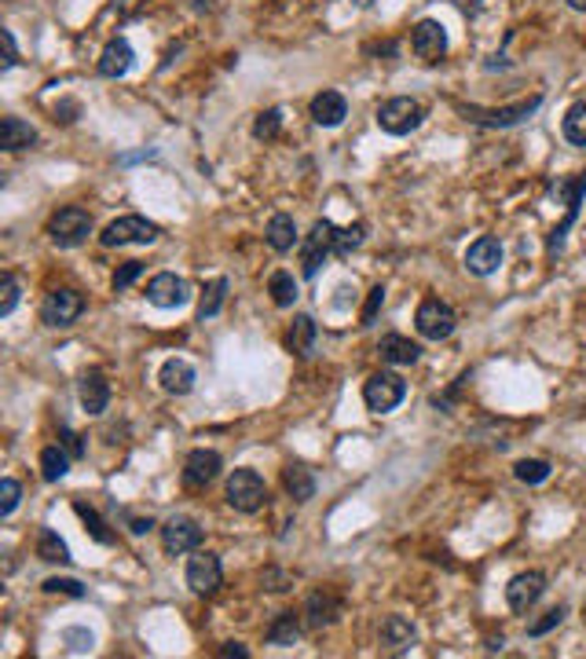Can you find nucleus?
<instances>
[{"mask_svg": "<svg viewBox=\"0 0 586 659\" xmlns=\"http://www.w3.org/2000/svg\"><path fill=\"white\" fill-rule=\"evenodd\" d=\"M298 637H301V619H298V612H278V619H275L271 630H267V644L289 648V644H298Z\"/></svg>", "mask_w": 586, "mask_h": 659, "instance_id": "29", "label": "nucleus"}, {"mask_svg": "<svg viewBox=\"0 0 586 659\" xmlns=\"http://www.w3.org/2000/svg\"><path fill=\"white\" fill-rule=\"evenodd\" d=\"M89 235H92V216L78 205H67L48 220V238L59 249H78L81 242H89Z\"/></svg>", "mask_w": 586, "mask_h": 659, "instance_id": "5", "label": "nucleus"}, {"mask_svg": "<svg viewBox=\"0 0 586 659\" xmlns=\"http://www.w3.org/2000/svg\"><path fill=\"white\" fill-rule=\"evenodd\" d=\"M267 293H271L275 308H293V300H298V278L289 271H275L267 278Z\"/></svg>", "mask_w": 586, "mask_h": 659, "instance_id": "32", "label": "nucleus"}, {"mask_svg": "<svg viewBox=\"0 0 586 659\" xmlns=\"http://www.w3.org/2000/svg\"><path fill=\"white\" fill-rule=\"evenodd\" d=\"M158 382H162V389H165L169 396H187V392L194 389V367H191L187 360L173 356V360H165V363H162Z\"/></svg>", "mask_w": 586, "mask_h": 659, "instance_id": "20", "label": "nucleus"}, {"mask_svg": "<svg viewBox=\"0 0 586 659\" xmlns=\"http://www.w3.org/2000/svg\"><path fill=\"white\" fill-rule=\"evenodd\" d=\"M568 8H575V12H586V0H568Z\"/></svg>", "mask_w": 586, "mask_h": 659, "instance_id": "52", "label": "nucleus"}, {"mask_svg": "<svg viewBox=\"0 0 586 659\" xmlns=\"http://www.w3.org/2000/svg\"><path fill=\"white\" fill-rule=\"evenodd\" d=\"M513 473H517L520 484H542V480H549V462H542V458H524V462L513 465Z\"/></svg>", "mask_w": 586, "mask_h": 659, "instance_id": "37", "label": "nucleus"}, {"mask_svg": "<svg viewBox=\"0 0 586 659\" xmlns=\"http://www.w3.org/2000/svg\"><path fill=\"white\" fill-rule=\"evenodd\" d=\"M41 590H45V593H63V597H85V586H81L78 579H56V575H52V579L41 582Z\"/></svg>", "mask_w": 586, "mask_h": 659, "instance_id": "42", "label": "nucleus"}, {"mask_svg": "<svg viewBox=\"0 0 586 659\" xmlns=\"http://www.w3.org/2000/svg\"><path fill=\"white\" fill-rule=\"evenodd\" d=\"M0 41H5V70H12V67L19 63V48H16V37H12V30H5V34H0Z\"/></svg>", "mask_w": 586, "mask_h": 659, "instance_id": "47", "label": "nucleus"}, {"mask_svg": "<svg viewBox=\"0 0 586 659\" xmlns=\"http://www.w3.org/2000/svg\"><path fill=\"white\" fill-rule=\"evenodd\" d=\"M282 484H286V495H289L293 502L316 498V476H312V469H305L301 462H289V465L282 469Z\"/></svg>", "mask_w": 586, "mask_h": 659, "instance_id": "24", "label": "nucleus"}, {"mask_svg": "<svg viewBox=\"0 0 586 659\" xmlns=\"http://www.w3.org/2000/svg\"><path fill=\"white\" fill-rule=\"evenodd\" d=\"M224 582V568H220V557L209 553V549H194V557L187 560V586L202 597L216 593Z\"/></svg>", "mask_w": 586, "mask_h": 659, "instance_id": "10", "label": "nucleus"}, {"mask_svg": "<svg viewBox=\"0 0 586 659\" xmlns=\"http://www.w3.org/2000/svg\"><path fill=\"white\" fill-rule=\"evenodd\" d=\"M382 304H385V286H374V289L367 293V308H363V315H360V326H374Z\"/></svg>", "mask_w": 586, "mask_h": 659, "instance_id": "44", "label": "nucleus"}, {"mask_svg": "<svg viewBox=\"0 0 586 659\" xmlns=\"http://www.w3.org/2000/svg\"><path fill=\"white\" fill-rule=\"evenodd\" d=\"M19 498H23L19 480H12V476L0 480V517H12V513H16V506H19Z\"/></svg>", "mask_w": 586, "mask_h": 659, "instance_id": "39", "label": "nucleus"}, {"mask_svg": "<svg viewBox=\"0 0 586 659\" xmlns=\"http://www.w3.org/2000/svg\"><path fill=\"white\" fill-rule=\"evenodd\" d=\"M147 300H151L154 308H183V304L191 300V286H187L180 275L162 271V275H154V278L147 282Z\"/></svg>", "mask_w": 586, "mask_h": 659, "instance_id": "13", "label": "nucleus"}, {"mask_svg": "<svg viewBox=\"0 0 586 659\" xmlns=\"http://www.w3.org/2000/svg\"><path fill=\"white\" fill-rule=\"evenodd\" d=\"M162 231H158V224L154 220H147V216H118V220H110L107 227H103V235H99V242L107 246V249H114V246H151L154 238H158Z\"/></svg>", "mask_w": 586, "mask_h": 659, "instance_id": "2", "label": "nucleus"}, {"mask_svg": "<svg viewBox=\"0 0 586 659\" xmlns=\"http://www.w3.org/2000/svg\"><path fill=\"white\" fill-rule=\"evenodd\" d=\"M539 107H542V96H531V99H520V103L498 107V110H484V107H466V103H458V110H462L469 121L487 125V129H509V125H520V121H528Z\"/></svg>", "mask_w": 586, "mask_h": 659, "instance_id": "6", "label": "nucleus"}, {"mask_svg": "<svg viewBox=\"0 0 586 659\" xmlns=\"http://www.w3.org/2000/svg\"><path fill=\"white\" fill-rule=\"evenodd\" d=\"M502 267V242L498 238H491V235H484V238H476L469 249H466V271L469 275H495Z\"/></svg>", "mask_w": 586, "mask_h": 659, "instance_id": "17", "label": "nucleus"}, {"mask_svg": "<svg viewBox=\"0 0 586 659\" xmlns=\"http://www.w3.org/2000/svg\"><path fill=\"white\" fill-rule=\"evenodd\" d=\"M267 246H271L275 253H289L293 246H298V224H293V216L275 213V216L267 220Z\"/></svg>", "mask_w": 586, "mask_h": 659, "instance_id": "28", "label": "nucleus"}, {"mask_svg": "<svg viewBox=\"0 0 586 659\" xmlns=\"http://www.w3.org/2000/svg\"><path fill=\"white\" fill-rule=\"evenodd\" d=\"M224 297H227V278H213L205 289H202V304H198V319H213L220 308H224Z\"/></svg>", "mask_w": 586, "mask_h": 659, "instance_id": "34", "label": "nucleus"}, {"mask_svg": "<svg viewBox=\"0 0 586 659\" xmlns=\"http://www.w3.org/2000/svg\"><path fill=\"white\" fill-rule=\"evenodd\" d=\"M378 356L385 360V363H392V367H411V363H418V356H422V349L411 341V338H400V334H385L382 341H378Z\"/></svg>", "mask_w": 586, "mask_h": 659, "instance_id": "23", "label": "nucleus"}, {"mask_svg": "<svg viewBox=\"0 0 586 659\" xmlns=\"http://www.w3.org/2000/svg\"><path fill=\"white\" fill-rule=\"evenodd\" d=\"M286 345H289V352H293V356L309 360V356H312V349H316V319H312V315H298V319H293Z\"/></svg>", "mask_w": 586, "mask_h": 659, "instance_id": "26", "label": "nucleus"}, {"mask_svg": "<svg viewBox=\"0 0 586 659\" xmlns=\"http://www.w3.org/2000/svg\"><path fill=\"white\" fill-rule=\"evenodd\" d=\"M162 546L169 557H180V553H194L202 546V528L191 520V517H173L165 520L162 528Z\"/></svg>", "mask_w": 586, "mask_h": 659, "instance_id": "12", "label": "nucleus"}, {"mask_svg": "<svg viewBox=\"0 0 586 659\" xmlns=\"http://www.w3.org/2000/svg\"><path fill=\"white\" fill-rule=\"evenodd\" d=\"M220 655H242V659H246V655H249V652H246V648H242V644H235V641H227V644H224V648H220Z\"/></svg>", "mask_w": 586, "mask_h": 659, "instance_id": "51", "label": "nucleus"}, {"mask_svg": "<svg viewBox=\"0 0 586 659\" xmlns=\"http://www.w3.org/2000/svg\"><path fill=\"white\" fill-rule=\"evenodd\" d=\"M151 528H154L151 517H129V531H132V535H143V531H151Z\"/></svg>", "mask_w": 586, "mask_h": 659, "instance_id": "50", "label": "nucleus"}, {"mask_svg": "<svg viewBox=\"0 0 586 659\" xmlns=\"http://www.w3.org/2000/svg\"><path fill=\"white\" fill-rule=\"evenodd\" d=\"M411 48H414V56L422 63H440L447 56V30L436 19H422L411 30Z\"/></svg>", "mask_w": 586, "mask_h": 659, "instance_id": "11", "label": "nucleus"}, {"mask_svg": "<svg viewBox=\"0 0 586 659\" xmlns=\"http://www.w3.org/2000/svg\"><path fill=\"white\" fill-rule=\"evenodd\" d=\"M349 118V103H345V96L341 92H319L316 99H312V121L316 125H323V129H338L341 121Z\"/></svg>", "mask_w": 586, "mask_h": 659, "instance_id": "21", "label": "nucleus"}, {"mask_svg": "<svg viewBox=\"0 0 586 659\" xmlns=\"http://www.w3.org/2000/svg\"><path fill=\"white\" fill-rule=\"evenodd\" d=\"M37 557L48 560V564H70V549H67V542H63L52 528H45V531L37 535Z\"/></svg>", "mask_w": 586, "mask_h": 659, "instance_id": "33", "label": "nucleus"}, {"mask_svg": "<svg viewBox=\"0 0 586 659\" xmlns=\"http://www.w3.org/2000/svg\"><path fill=\"white\" fill-rule=\"evenodd\" d=\"M63 644H67V652L85 655V652H92L96 637H92V630H85V626H67V630H63Z\"/></svg>", "mask_w": 586, "mask_h": 659, "instance_id": "38", "label": "nucleus"}, {"mask_svg": "<svg viewBox=\"0 0 586 659\" xmlns=\"http://www.w3.org/2000/svg\"><path fill=\"white\" fill-rule=\"evenodd\" d=\"M557 191H564V194H568V216H564V220L549 231V242H546V253H549V256H557V253H560L568 227H571V224H575V216H579V202H582V194H586V173H579L571 183H557Z\"/></svg>", "mask_w": 586, "mask_h": 659, "instance_id": "16", "label": "nucleus"}, {"mask_svg": "<svg viewBox=\"0 0 586 659\" xmlns=\"http://www.w3.org/2000/svg\"><path fill=\"white\" fill-rule=\"evenodd\" d=\"M414 326H418V334H422L425 341H447V338L455 334L458 319H455V311H451L447 300L425 297V300L418 304V311H414Z\"/></svg>", "mask_w": 586, "mask_h": 659, "instance_id": "4", "label": "nucleus"}, {"mask_svg": "<svg viewBox=\"0 0 586 659\" xmlns=\"http://www.w3.org/2000/svg\"><path fill=\"white\" fill-rule=\"evenodd\" d=\"M78 400H81L85 414H103V411H107V403H110V385H107L103 371L81 374V382H78Z\"/></svg>", "mask_w": 586, "mask_h": 659, "instance_id": "19", "label": "nucleus"}, {"mask_svg": "<svg viewBox=\"0 0 586 659\" xmlns=\"http://www.w3.org/2000/svg\"><path fill=\"white\" fill-rule=\"evenodd\" d=\"M356 5H360V8H367V5H371V0H356Z\"/></svg>", "mask_w": 586, "mask_h": 659, "instance_id": "53", "label": "nucleus"}, {"mask_svg": "<svg viewBox=\"0 0 586 659\" xmlns=\"http://www.w3.org/2000/svg\"><path fill=\"white\" fill-rule=\"evenodd\" d=\"M70 473V455H67V447L59 444V447H45L41 451V476L48 480V484H56V480H63Z\"/></svg>", "mask_w": 586, "mask_h": 659, "instance_id": "30", "label": "nucleus"}, {"mask_svg": "<svg viewBox=\"0 0 586 659\" xmlns=\"http://www.w3.org/2000/svg\"><path fill=\"white\" fill-rule=\"evenodd\" d=\"M338 231H341V227H334L330 220H316V224H312L309 238H305V246H301V275H305V278H316V275H319V264H323L327 256H338Z\"/></svg>", "mask_w": 586, "mask_h": 659, "instance_id": "1", "label": "nucleus"}, {"mask_svg": "<svg viewBox=\"0 0 586 659\" xmlns=\"http://www.w3.org/2000/svg\"><path fill=\"white\" fill-rule=\"evenodd\" d=\"M56 121H63V125L78 121V103H63V107H56Z\"/></svg>", "mask_w": 586, "mask_h": 659, "instance_id": "49", "label": "nucleus"}, {"mask_svg": "<svg viewBox=\"0 0 586 659\" xmlns=\"http://www.w3.org/2000/svg\"><path fill=\"white\" fill-rule=\"evenodd\" d=\"M74 513L89 524V531H92V539H96V542H103V546H110V542H114V535L107 531V524L99 520V513H96L89 502H81V498H78V502H74Z\"/></svg>", "mask_w": 586, "mask_h": 659, "instance_id": "35", "label": "nucleus"}, {"mask_svg": "<svg viewBox=\"0 0 586 659\" xmlns=\"http://www.w3.org/2000/svg\"><path fill=\"white\" fill-rule=\"evenodd\" d=\"M278 129H282V110H278V107L260 110L256 121H253V136H256V140H275Z\"/></svg>", "mask_w": 586, "mask_h": 659, "instance_id": "36", "label": "nucleus"}, {"mask_svg": "<svg viewBox=\"0 0 586 659\" xmlns=\"http://www.w3.org/2000/svg\"><path fill=\"white\" fill-rule=\"evenodd\" d=\"M220 465H224V462H220L216 451H205V447L191 451L187 462H183V487H191V491L209 487V484L220 476Z\"/></svg>", "mask_w": 586, "mask_h": 659, "instance_id": "14", "label": "nucleus"}, {"mask_svg": "<svg viewBox=\"0 0 586 659\" xmlns=\"http://www.w3.org/2000/svg\"><path fill=\"white\" fill-rule=\"evenodd\" d=\"M414 626L403 619V615H389L385 622H382V644L389 648V652H407L411 644H414Z\"/></svg>", "mask_w": 586, "mask_h": 659, "instance_id": "27", "label": "nucleus"}, {"mask_svg": "<svg viewBox=\"0 0 586 659\" xmlns=\"http://www.w3.org/2000/svg\"><path fill=\"white\" fill-rule=\"evenodd\" d=\"M542 593H546V575L542 571H520L506 586V604L513 612H528Z\"/></svg>", "mask_w": 586, "mask_h": 659, "instance_id": "15", "label": "nucleus"}, {"mask_svg": "<svg viewBox=\"0 0 586 659\" xmlns=\"http://www.w3.org/2000/svg\"><path fill=\"white\" fill-rule=\"evenodd\" d=\"M403 396H407V382L400 378V374H371L367 378V385H363V400H367V407L374 411V414H389V411H396L400 403H403Z\"/></svg>", "mask_w": 586, "mask_h": 659, "instance_id": "8", "label": "nucleus"}, {"mask_svg": "<svg viewBox=\"0 0 586 659\" xmlns=\"http://www.w3.org/2000/svg\"><path fill=\"white\" fill-rule=\"evenodd\" d=\"M560 622H564V608L557 604V608H549L542 619H535V622L528 626V633H531V637H542V633H549V630H553V626H560Z\"/></svg>", "mask_w": 586, "mask_h": 659, "instance_id": "45", "label": "nucleus"}, {"mask_svg": "<svg viewBox=\"0 0 586 659\" xmlns=\"http://www.w3.org/2000/svg\"><path fill=\"white\" fill-rule=\"evenodd\" d=\"M37 143V129L23 118H5L0 121V147L5 151H26Z\"/></svg>", "mask_w": 586, "mask_h": 659, "instance_id": "25", "label": "nucleus"}, {"mask_svg": "<svg viewBox=\"0 0 586 659\" xmlns=\"http://www.w3.org/2000/svg\"><path fill=\"white\" fill-rule=\"evenodd\" d=\"M16 304H19V282L16 275H5L0 278V315H12Z\"/></svg>", "mask_w": 586, "mask_h": 659, "instance_id": "41", "label": "nucleus"}, {"mask_svg": "<svg viewBox=\"0 0 586 659\" xmlns=\"http://www.w3.org/2000/svg\"><path fill=\"white\" fill-rule=\"evenodd\" d=\"M422 118H425V110H422V103L411 99V96H396V99H389V103L378 107V125H382V132H389V136H407V132H414V129L422 125Z\"/></svg>", "mask_w": 586, "mask_h": 659, "instance_id": "7", "label": "nucleus"}, {"mask_svg": "<svg viewBox=\"0 0 586 659\" xmlns=\"http://www.w3.org/2000/svg\"><path fill=\"white\" fill-rule=\"evenodd\" d=\"M132 59H136L132 45H129L125 37H118V41H110V45L103 48V56H99V74H103V78H125V74L132 70Z\"/></svg>", "mask_w": 586, "mask_h": 659, "instance_id": "22", "label": "nucleus"}, {"mask_svg": "<svg viewBox=\"0 0 586 659\" xmlns=\"http://www.w3.org/2000/svg\"><path fill=\"white\" fill-rule=\"evenodd\" d=\"M560 129H564V140H568L571 147H586V103H571V107L564 110Z\"/></svg>", "mask_w": 586, "mask_h": 659, "instance_id": "31", "label": "nucleus"}, {"mask_svg": "<svg viewBox=\"0 0 586 659\" xmlns=\"http://www.w3.org/2000/svg\"><path fill=\"white\" fill-rule=\"evenodd\" d=\"M338 615H341V597H338L330 586L316 590V593L305 601V622H309V630H323V626H330Z\"/></svg>", "mask_w": 586, "mask_h": 659, "instance_id": "18", "label": "nucleus"}, {"mask_svg": "<svg viewBox=\"0 0 586 659\" xmlns=\"http://www.w3.org/2000/svg\"><path fill=\"white\" fill-rule=\"evenodd\" d=\"M59 444L67 447L70 458H81V455H85V444H81V436H78L74 429H63V433H59Z\"/></svg>", "mask_w": 586, "mask_h": 659, "instance_id": "46", "label": "nucleus"}, {"mask_svg": "<svg viewBox=\"0 0 586 659\" xmlns=\"http://www.w3.org/2000/svg\"><path fill=\"white\" fill-rule=\"evenodd\" d=\"M363 235H367V227H363V224L341 227V231H338V256H349L352 249H360V246H363Z\"/></svg>", "mask_w": 586, "mask_h": 659, "instance_id": "40", "label": "nucleus"}, {"mask_svg": "<svg viewBox=\"0 0 586 659\" xmlns=\"http://www.w3.org/2000/svg\"><path fill=\"white\" fill-rule=\"evenodd\" d=\"M260 582H264L267 590H286V586H289V579H286L282 571H264V575H260Z\"/></svg>", "mask_w": 586, "mask_h": 659, "instance_id": "48", "label": "nucleus"}, {"mask_svg": "<svg viewBox=\"0 0 586 659\" xmlns=\"http://www.w3.org/2000/svg\"><path fill=\"white\" fill-rule=\"evenodd\" d=\"M140 275H143V264H140V260H129V264H121V267L114 271V289H118V293H125V289H129V286H132Z\"/></svg>", "mask_w": 586, "mask_h": 659, "instance_id": "43", "label": "nucleus"}, {"mask_svg": "<svg viewBox=\"0 0 586 659\" xmlns=\"http://www.w3.org/2000/svg\"><path fill=\"white\" fill-rule=\"evenodd\" d=\"M81 311H85V297H81L78 289H52V293L45 297V304H41L45 326H56V330L74 326V322L81 319Z\"/></svg>", "mask_w": 586, "mask_h": 659, "instance_id": "9", "label": "nucleus"}, {"mask_svg": "<svg viewBox=\"0 0 586 659\" xmlns=\"http://www.w3.org/2000/svg\"><path fill=\"white\" fill-rule=\"evenodd\" d=\"M267 502V484L260 480L256 469H235L227 476V506L238 513H256Z\"/></svg>", "mask_w": 586, "mask_h": 659, "instance_id": "3", "label": "nucleus"}]
</instances>
